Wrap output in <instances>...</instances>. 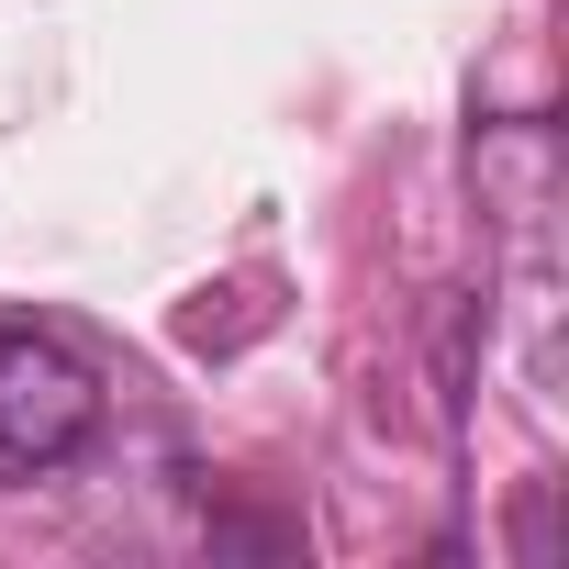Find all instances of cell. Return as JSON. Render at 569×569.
<instances>
[{"mask_svg":"<svg viewBox=\"0 0 569 569\" xmlns=\"http://www.w3.org/2000/svg\"><path fill=\"white\" fill-rule=\"evenodd\" d=\"M90 436H101V380L46 325H0V491L57 480Z\"/></svg>","mask_w":569,"mask_h":569,"instance_id":"6da1fadb","label":"cell"}]
</instances>
